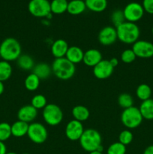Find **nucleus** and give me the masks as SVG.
I'll return each mask as SVG.
<instances>
[{"label": "nucleus", "instance_id": "obj_40", "mask_svg": "<svg viewBox=\"0 0 153 154\" xmlns=\"http://www.w3.org/2000/svg\"><path fill=\"white\" fill-rule=\"evenodd\" d=\"M4 84H3L2 81H0V96L4 93Z\"/></svg>", "mask_w": 153, "mask_h": 154}, {"label": "nucleus", "instance_id": "obj_16", "mask_svg": "<svg viewBox=\"0 0 153 154\" xmlns=\"http://www.w3.org/2000/svg\"><path fill=\"white\" fill-rule=\"evenodd\" d=\"M68 45L64 39H57L51 46V54L55 59L65 57L67 51L68 50Z\"/></svg>", "mask_w": 153, "mask_h": 154}, {"label": "nucleus", "instance_id": "obj_31", "mask_svg": "<svg viewBox=\"0 0 153 154\" xmlns=\"http://www.w3.org/2000/svg\"><path fill=\"white\" fill-rule=\"evenodd\" d=\"M47 105L46 98L44 95L37 94L33 96L31 101V105H32L35 109H44Z\"/></svg>", "mask_w": 153, "mask_h": 154}, {"label": "nucleus", "instance_id": "obj_23", "mask_svg": "<svg viewBox=\"0 0 153 154\" xmlns=\"http://www.w3.org/2000/svg\"><path fill=\"white\" fill-rule=\"evenodd\" d=\"M86 8L93 12H102L107 7V0H85Z\"/></svg>", "mask_w": 153, "mask_h": 154}, {"label": "nucleus", "instance_id": "obj_10", "mask_svg": "<svg viewBox=\"0 0 153 154\" xmlns=\"http://www.w3.org/2000/svg\"><path fill=\"white\" fill-rule=\"evenodd\" d=\"M132 50L136 57L142 59L153 57V44L145 40H138L133 44Z\"/></svg>", "mask_w": 153, "mask_h": 154}, {"label": "nucleus", "instance_id": "obj_37", "mask_svg": "<svg viewBox=\"0 0 153 154\" xmlns=\"http://www.w3.org/2000/svg\"><path fill=\"white\" fill-rule=\"evenodd\" d=\"M7 153V148L4 142L0 141V154H6Z\"/></svg>", "mask_w": 153, "mask_h": 154}, {"label": "nucleus", "instance_id": "obj_11", "mask_svg": "<svg viewBox=\"0 0 153 154\" xmlns=\"http://www.w3.org/2000/svg\"><path fill=\"white\" fill-rule=\"evenodd\" d=\"M84 128L81 122L76 120H72L66 125L64 133L68 139L70 141H79L84 132Z\"/></svg>", "mask_w": 153, "mask_h": 154}, {"label": "nucleus", "instance_id": "obj_42", "mask_svg": "<svg viewBox=\"0 0 153 154\" xmlns=\"http://www.w3.org/2000/svg\"><path fill=\"white\" fill-rule=\"evenodd\" d=\"M6 154H16V153H14V152H9V153H6Z\"/></svg>", "mask_w": 153, "mask_h": 154}, {"label": "nucleus", "instance_id": "obj_22", "mask_svg": "<svg viewBox=\"0 0 153 154\" xmlns=\"http://www.w3.org/2000/svg\"><path fill=\"white\" fill-rule=\"evenodd\" d=\"M72 115L74 120L80 122L86 121L90 116L89 110L83 105H76L72 109Z\"/></svg>", "mask_w": 153, "mask_h": 154}, {"label": "nucleus", "instance_id": "obj_34", "mask_svg": "<svg viewBox=\"0 0 153 154\" xmlns=\"http://www.w3.org/2000/svg\"><path fill=\"white\" fill-rule=\"evenodd\" d=\"M126 146L120 142H115L110 144L107 149V154H125Z\"/></svg>", "mask_w": 153, "mask_h": 154}, {"label": "nucleus", "instance_id": "obj_28", "mask_svg": "<svg viewBox=\"0 0 153 154\" xmlns=\"http://www.w3.org/2000/svg\"><path fill=\"white\" fill-rule=\"evenodd\" d=\"M12 75V67L10 63L4 60L0 61V81H7Z\"/></svg>", "mask_w": 153, "mask_h": 154}, {"label": "nucleus", "instance_id": "obj_15", "mask_svg": "<svg viewBox=\"0 0 153 154\" xmlns=\"http://www.w3.org/2000/svg\"><path fill=\"white\" fill-rule=\"evenodd\" d=\"M102 60V54L100 51L97 49H89L84 52L82 62L86 66L94 68Z\"/></svg>", "mask_w": 153, "mask_h": 154}, {"label": "nucleus", "instance_id": "obj_12", "mask_svg": "<svg viewBox=\"0 0 153 154\" xmlns=\"http://www.w3.org/2000/svg\"><path fill=\"white\" fill-rule=\"evenodd\" d=\"M98 38L99 43L101 44L102 45L109 46V45H112L118 39L116 29V27L111 26L104 27L99 32Z\"/></svg>", "mask_w": 153, "mask_h": 154}, {"label": "nucleus", "instance_id": "obj_20", "mask_svg": "<svg viewBox=\"0 0 153 154\" xmlns=\"http://www.w3.org/2000/svg\"><path fill=\"white\" fill-rule=\"evenodd\" d=\"M29 124L18 120L11 125V134L16 138H21L27 135Z\"/></svg>", "mask_w": 153, "mask_h": 154}, {"label": "nucleus", "instance_id": "obj_5", "mask_svg": "<svg viewBox=\"0 0 153 154\" xmlns=\"http://www.w3.org/2000/svg\"><path fill=\"white\" fill-rule=\"evenodd\" d=\"M142 118L139 108L132 106L130 108L124 109L121 114L122 123L129 129H136L140 126Z\"/></svg>", "mask_w": 153, "mask_h": 154}, {"label": "nucleus", "instance_id": "obj_33", "mask_svg": "<svg viewBox=\"0 0 153 154\" xmlns=\"http://www.w3.org/2000/svg\"><path fill=\"white\" fill-rule=\"evenodd\" d=\"M134 138V135L132 132L128 129H125L120 132L118 135V142L124 144V146H127L132 142Z\"/></svg>", "mask_w": 153, "mask_h": 154}, {"label": "nucleus", "instance_id": "obj_29", "mask_svg": "<svg viewBox=\"0 0 153 154\" xmlns=\"http://www.w3.org/2000/svg\"><path fill=\"white\" fill-rule=\"evenodd\" d=\"M118 104L123 109L130 108L134 106L133 97L128 93H122L118 96Z\"/></svg>", "mask_w": 153, "mask_h": 154}, {"label": "nucleus", "instance_id": "obj_39", "mask_svg": "<svg viewBox=\"0 0 153 154\" xmlns=\"http://www.w3.org/2000/svg\"><path fill=\"white\" fill-rule=\"evenodd\" d=\"M143 154H153V144L147 147L144 150Z\"/></svg>", "mask_w": 153, "mask_h": 154}, {"label": "nucleus", "instance_id": "obj_14", "mask_svg": "<svg viewBox=\"0 0 153 154\" xmlns=\"http://www.w3.org/2000/svg\"><path fill=\"white\" fill-rule=\"evenodd\" d=\"M38 116V110L32 105H27L21 107L17 112V118L19 120L30 123L34 120Z\"/></svg>", "mask_w": 153, "mask_h": 154}, {"label": "nucleus", "instance_id": "obj_27", "mask_svg": "<svg viewBox=\"0 0 153 154\" xmlns=\"http://www.w3.org/2000/svg\"><path fill=\"white\" fill-rule=\"evenodd\" d=\"M136 95L139 99L142 102L151 99L152 89L148 84H141L137 87L136 90Z\"/></svg>", "mask_w": 153, "mask_h": 154}, {"label": "nucleus", "instance_id": "obj_45", "mask_svg": "<svg viewBox=\"0 0 153 154\" xmlns=\"http://www.w3.org/2000/svg\"><path fill=\"white\" fill-rule=\"evenodd\" d=\"M0 58H1V56H0Z\"/></svg>", "mask_w": 153, "mask_h": 154}, {"label": "nucleus", "instance_id": "obj_1", "mask_svg": "<svg viewBox=\"0 0 153 154\" xmlns=\"http://www.w3.org/2000/svg\"><path fill=\"white\" fill-rule=\"evenodd\" d=\"M116 29L118 39L122 43L126 45L134 44L139 39L140 31L135 23L125 21Z\"/></svg>", "mask_w": 153, "mask_h": 154}, {"label": "nucleus", "instance_id": "obj_24", "mask_svg": "<svg viewBox=\"0 0 153 154\" xmlns=\"http://www.w3.org/2000/svg\"><path fill=\"white\" fill-rule=\"evenodd\" d=\"M17 66L20 69L25 71L32 70L34 67V61L32 57L27 54H21L16 60Z\"/></svg>", "mask_w": 153, "mask_h": 154}, {"label": "nucleus", "instance_id": "obj_43", "mask_svg": "<svg viewBox=\"0 0 153 154\" xmlns=\"http://www.w3.org/2000/svg\"><path fill=\"white\" fill-rule=\"evenodd\" d=\"M152 35H153V26H152Z\"/></svg>", "mask_w": 153, "mask_h": 154}, {"label": "nucleus", "instance_id": "obj_41", "mask_svg": "<svg viewBox=\"0 0 153 154\" xmlns=\"http://www.w3.org/2000/svg\"><path fill=\"white\" fill-rule=\"evenodd\" d=\"M88 154H103V153H102V152L98 151V150H94V151L90 152V153Z\"/></svg>", "mask_w": 153, "mask_h": 154}, {"label": "nucleus", "instance_id": "obj_8", "mask_svg": "<svg viewBox=\"0 0 153 154\" xmlns=\"http://www.w3.org/2000/svg\"><path fill=\"white\" fill-rule=\"evenodd\" d=\"M27 135L28 138L34 144H43L47 139V129L41 123H32L28 126Z\"/></svg>", "mask_w": 153, "mask_h": 154}, {"label": "nucleus", "instance_id": "obj_36", "mask_svg": "<svg viewBox=\"0 0 153 154\" xmlns=\"http://www.w3.org/2000/svg\"><path fill=\"white\" fill-rule=\"evenodd\" d=\"M142 6L144 11L153 14V0H143Z\"/></svg>", "mask_w": 153, "mask_h": 154}, {"label": "nucleus", "instance_id": "obj_38", "mask_svg": "<svg viewBox=\"0 0 153 154\" xmlns=\"http://www.w3.org/2000/svg\"><path fill=\"white\" fill-rule=\"evenodd\" d=\"M110 63V64L112 65V66H113V68L116 67L117 66H118V59L116 58V57H113V58H111L110 60H109Z\"/></svg>", "mask_w": 153, "mask_h": 154}, {"label": "nucleus", "instance_id": "obj_21", "mask_svg": "<svg viewBox=\"0 0 153 154\" xmlns=\"http://www.w3.org/2000/svg\"><path fill=\"white\" fill-rule=\"evenodd\" d=\"M139 110L142 118L148 120H153V99H149L142 102Z\"/></svg>", "mask_w": 153, "mask_h": 154}, {"label": "nucleus", "instance_id": "obj_44", "mask_svg": "<svg viewBox=\"0 0 153 154\" xmlns=\"http://www.w3.org/2000/svg\"><path fill=\"white\" fill-rule=\"evenodd\" d=\"M22 154H28V153H22Z\"/></svg>", "mask_w": 153, "mask_h": 154}, {"label": "nucleus", "instance_id": "obj_30", "mask_svg": "<svg viewBox=\"0 0 153 154\" xmlns=\"http://www.w3.org/2000/svg\"><path fill=\"white\" fill-rule=\"evenodd\" d=\"M11 135V125L5 122L0 123V141L4 142L8 140Z\"/></svg>", "mask_w": 153, "mask_h": 154}, {"label": "nucleus", "instance_id": "obj_35", "mask_svg": "<svg viewBox=\"0 0 153 154\" xmlns=\"http://www.w3.org/2000/svg\"><path fill=\"white\" fill-rule=\"evenodd\" d=\"M136 57L135 55L134 52L132 49H127L124 50L121 54V60L124 63L126 64H129L131 63L136 60Z\"/></svg>", "mask_w": 153, "mask_h": 154}, {"label": "nucleus", "instance_id": "obj_7", "mask_svg": "<svg viewBox=\"0 0 153 154\" xmlns=\"http://www.w3.org/2000/svg\"><path fill=\"white\" fill-rule=\"evenodd\" d=\"M28 10L35 17H47L51 13L50 2L48 0H30Z\"/></svg>", "mask_w": 153, "mask_h": 154}, {"label": "nucleus", "instance_id": "obj_9", "mask_svg": "<svg viewBox=\"0 0 153 154\" xmlns=\"http://www.w3.org/2000/svg\"><path fill=\"white\" fill-rule=\"evenodd\" d=\"M144 12L142 5L135 2L128 3L123 10L125 20L131 23H136L142 19Z\"/></svg>", "mask_w": 153, "mask_h": 154}, {"label": "nucleus", "instance_id": "obj_26", "mask_svg": "<svg viewBox=\"0 0 153 154\" xmlns=\"http://www.w3.org/2000/svg\"><path fill=\"white\" fill-rule=\"evenodd\" d=\"M40 81L38 77L34 75V73H31L26 78L24 81V85L26 89L28 91H35L40 86Z\"/></svg>", "mask_w": 153, "mask_h": 154}, {"label": "nucleus", "instance_id": "obj_19", "mask_svg": "<svg viewBox=\"0 0 153 154\" xmlns=\"http://www.w3.org/2000/svg\"><path fill=\"white\" fill-rule=\"evenodd\" d=\"M86 9L85 1L83 0H71L68 4L67 12L71 15H79Z\"/></svg>", "mask_w": 153, "mask_h": 154}, {"label": "nucleus", "instance_id": "obj_46", "mask_svg": "<svg viewBox=\"0 0 153 154\" xmlns=\"http://www.w3.org/2000/svg\"><path fill=\"white\" fill-rule=\"evenodd\" d=\"M83 1H85V0H83Z\"/></svg>", "mask_w": 153, "mask_h": 154}, {"label": "nucleus", "instance_id": "obj_6", "mask_svg": "<svg viewBox=\"0 0 153 154\" xmlns=\"http://www.w3.org/2000/svg\"><path fill=\"white\" fill-rule=\"evenodd\" d=\"M43 119L49 126L60 124L63 120V112L61 108L56 104H47L43 109Z\"/></svg>", "mask_w": 153, "mask_h": 154}, {"label": "nucleus", "instance_id": "obj_13", "mask_svg": "<svg viewBox=\"0 0 153 154\" xmlns=\"http://www.w3.org/2000/svg\"><path fill=\"white\" fill-rule=\"evenodd\" d=\"M114 68L109 60H102L98 65L93 68V74L94 77L99 80H105L112 75Z\"/></svg>", "mask_w": 153, "mask_h": 154}, {"label": "nucleus", "instance_id": "obj_4", "mask_svg": "<svg viewBox=\"0 0 153 154\" xmlns=\"http://www.w3.org/2000/svg\"><path fill=\"white\" fill-rule=\"evenodd\" d=\"M79 141L81 147L88 153L97 150L102 145L101 135L98 131L94 129L84 130Z\"/></svg>", "mask_w": 153, "mask_h": 154}, {"label": "nucleus", "instance_id": "obj_2", "mask_svg": "<svg viewBox=\"0 0 153 154\" xmlns=\"http://www.w3.org/2000/svg\"><path fill=\"white\" fill-rule=\"evenodd\" d=\"M22 48L20 42L14 38H7L0 45V56L2 60L15 61L21 55Z\"/></svg>", "mask_w": 153, "mask_h": 154}, {"label": "nucleus", "instance_id": "obj_3", "mask_svg": "<svg viewBox=\"0 0 153 154\" xmlns=\"http://www.w3.org/2000/svg\"><path fill=\"white\" fill-rule=\"evenodd\" d=\"M51 68L53 75L62 81H67L72 78L76 72L75 65L70 63L65 57L55 59Z\"/></svg>", "mask_w": 153, "mask_h": 154}, {"label": "nucleus", "instance_id": "obj_32", "mask_svg": "<svg viewBox=\"0 0 153 154\" xmlns=\"http://www.w3.org/2000/svg\"><path fill=\"white\" fill-rule=\"evenodd\" d=\"M111 21L113 23L114 26L116 28L117 26H118L119 25H121L122 23H123L124 22H125V18H124V13H123V11L121 10H116L112 12V14H111Z\"/></svg>", "mask_w": 153, "mask_h": 154}, {"label": "nucleus", "instance_id": "obj_25", "mask_svg": "<svg viewBox=\"0 0 153 154\" xmlns=\"http://www.w3.org/2000/svg\"><path fill=\"white\" fill-rule=\"evenodd\" d=\"M68 4L67 0H52L50 2L51 13L55 14H62L67 11Z\"/></svg>", "mask_w": 153, "mask_h": 154}, {"label": "nucleus", "instance_id": "obj_18", "mask_svg": "<svg viewBox=\"0 0 153 154\" xmlns=\"http://www.w3.org/2000/svg\"><path fill=\"white\" fill-rule=\"evenodd\" d=\"M34 75H37L40 80H46L52 74V68L47 63H40L36 64L32 69Z\"/></svg>", "mask_w": 153, "mask_h": 154}, {"label": "nucleus", "instance_id": "obj_17", "mask_svg": "<svg viewBox=\"0 0 153 154\" xmlns=\"http://www.w3.org/2000/svg\"><path fill=\"white\" fill-rule=\"evenodd\" d=\"M84 56V51L80 47H69L65 55V58L73 64H78L82 62Z\"/></svg>", "mask_w": 153, "mask_h": 154}]
</instances>
